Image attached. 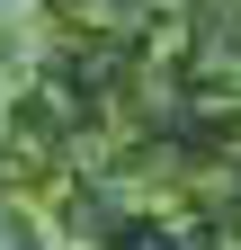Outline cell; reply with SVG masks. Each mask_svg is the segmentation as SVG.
I'll return each instance as SVG.
<instances>
[{
  "mask_svg": "<svg viewBox=\"0 0 241 250\" xmlns=\"http://www.w3.org/2000/svg\"><path fill=\"white\" fill-rule=\"evenodd\" d=\"M18 81H27V62L9 54V36H0V116H9V99H18Z\"/></svg>",
  "mask_w": 241,
  "mask_h": 250,
  "instance_id": "obj_1",
  "label": "cell"
}]
</instances>
